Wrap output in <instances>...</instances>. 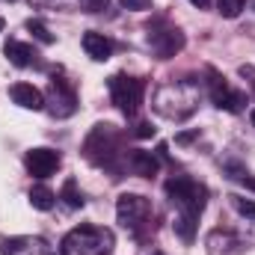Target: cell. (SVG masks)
<instances>
[{
    "instance_id": "obj_1",
    "label": "cell",
    "mask_w": 255,
    "mask_h": 255,
    "mask_svg": "<svg viewBox=\"0 0 255 255\" xmlns=\"http://www.w3.org/2000/svg\"><path fill=\"white\" fill-rule=\"evenodd\" d=\"M113 232L101 226H77L60 244V255H110Z\"/></svg>"
},
{
    "instance_id": "obj_2",
    "label": "cell",
    "mask_w": 255,
    "mask_h": 255,
    "mask_svg": "<svg viewBox=\"0 0 255 255\" xmlns=\"http://www.w3.org/2000/svg\"><path fill=\"white\" fill-rule=\"evenodd\" d=\"M122 154V133L113 125H95L83 142V157L95 166H113Z\"/></svg>"
},
{
    "instance_id": "obj_3",
    "label": "cell",
    "mask_w": 255,
    "mask_h": 255,
    "mask_svg": "<svg viewBox=\"0 0 255 255\" xmlns=\"http://www.w3.org/2000/svg\"><path fill=\"white\" fill-rule=\"evenodd\" d=\"M154 107L166 119H187L196 110V89H193V83L184 80V83L160 86L157 95H154Z\"/></svg>"
},
{
    "instance_id": "obj_4",
    "label": "cell",
    "mask_w": 255,
    "mask_h": 255,
    "mask_svg": "<svg viewBox=\"0 0 255 255\" xmlns=\"http://www.w3.org/2000/svg\"><path fill=\"white\" fill-rule=\"evenodd\" d=\"M163 190H166V196L178 205V211H187V214H196V217L205 211L208 190H205V184L193 181V178H187V175H175V178H169V181L163 184Z\"/></svg>"
},
{
    "instance_id": "obj_5",
    "label": "cell",
    "mask_w": 255,
    "mask_h": 255,
    "mask_svg": "<svg viewBox=\"0 0 255 255\" xmlns=\"http://www.w3.org/2000/svg\"><path fill=\"white\" fill-rule=\"evenodd\" d=\"M107 86H110L113 104L125 116H136L139 113V104H142V95H145V80L130 77V74H113Z\"/></svg>"
},
{
    "instance_id": "obj_6",
    "label": "cell",
    "mask_w": 255,
    "mask_h": 255,
    "mask_svg": "<svg viewBox=\"0 0 255 255\" xmlns=\"http://www.w3.org/2000/svg\"><path fill=\"white\" fill-rule=\"evenodd\" d=\"M116 217H119V223L128 232L139 235L151 220V202L145 196H139V193H122L116 199Z\"/></svg>"
},
{
    "instance_id": "obj_7",
    "label": "cell",
    "mask_w": 255,
    "mask_h": 255,
    "mask_svg": "<svg viewBox=\"0 0 255 255\" xmlns=\"http://www.w3.org/2000/svg\"><path fill=\"white\" fill-rule=\"evenodd\" d=\"M45 110L54 116V119H68L74 110H77V95L71 89V83L63 77H51V95L45 98Z\"/></svg>"
},
{
    "instance_id": "obj_8",
    "label": "cell",
    "mask_w": 255,
    "mask_h": 255,
    "mask_svg": "<svg viewBox=\"0 0 255 255\" xmlns=\"http://www.w3.org/2000/svg\"><path fill=\"white\" fill-rule=\"evenodd\" d=\"M208 92H211V101H214L220 110H226V113H241L244 104H247V95L238 92V89H232V86L226 83V77H220L217 71H211Z\"/></svg>"
},
{
    "instance_id": "obj_9",
    "label": "cell",
    "mask_w": 255,
    "mask_h": 255,
    "mask_svg": "<svg viewBox=\"0 0 255 255\" xmlns=\"http://www.w3.org/2000/svg\"><path fill=\"white\" fill-rule=\"evenodd\" d=\"M24 166L33 178H51L57 169H60V154L54 148H30L24 154Z\"/></svg>"
},
{
    "instance_id": "obj_10",
    "label": "cell",
    "mask_w": 255,
    "mask_h": 255,
    "mask_svg": "<svg viewBox=\"0 0 255 255\" xmlns=\"http://www.w3.org/2000/svg\"><path fill=\"white\" fill-rule=\"evenodd\" d=\"M184 33L181 30H175V27H166V30H151V36H148V45H151V51L160 57V60H169V57H175L181 48H184Z\"/></svg>"
},
{
    "instance_id": "obj_11",
    "label": "cell",
    "mask_w": 255,
    "mask_h": 255,
    "mask_svg": "<svg viewBox=\"0 0 255 255\" xmlns=\"http://www.w3.org/2000/svg\"><path fill=\"white\" fill-rule=\"evenodd\" d=\"M48 244L42 238L33 235H18V238H6L0 241V255H45Z\"/></svg>"
},
{
    "instance_id": "obj_12",
    "label": "cell",
    "mask_w": 255,
    "mask_h": 255,
    "mask_svg": "<svg viewBox=\"0 0 255 255\" xmlns=\"http://www.w3.org/2000/svg\"><path fill=\"white\" fill-rule=\"evenodd\" d=\"M9 98L18 107H24V110H45V95L33 83H12L9 86Z\"/></svg>"
},
{
    "instance_id": "obj_13",
    "label": "cell",
    "mask_w": 255,
    "mask_h": 255,
    "mask_svg": "<svg viewBox=\"0 0 255 255\" xmlns=\"http://www.w3.org/2000/svg\"><path fill=\"white\" fill-rule=\"evenodd\" d=\"M83 51H86V57H92L95 63H104V60H110V54H113V42H110L104 33L89 30V33H83Z\"/></svg>"
},
{
    "instance_id": "obj_14",
    "label": "cell",
    "mask_w": 255,
    "mask_h": 255,
    "mask_svg": "<svg viewBox=\"0 0 255 255\" xmlns=\"http://www.w3.org/2000/svg\"><path fill=\"white\" fill-rule=\"evenodd\" d=\"M128 166H130L133 175L151 178V175L160 169V160H157L151 151H145V148H130V154H128Z\"/></svg>"
},
{
    "instance_id": "obj_15",
    "label": "cell",
    "mask_w": 255,
    "mask_h": 255,
    "mask_svg": "<svg viewBox=\"0 0 255 255\" xmlns=\"http://www.w3.org/2000/svg\"><path fill=\"white\" fill-rule=\"evenodd\" d=\"M6 57H9V63L18 65V68H30V65L39 63L36 48L27 45V42H18V39H9V42H6Z\"/></svg>"
},
{
    "instance_id": "obj_16",
    "label": "cell",
    "mask_w": 255,
    "mask_h": 255,
    "mask_svg": "<svg viewBox=\"0 0 255 255\" xmlns=\"http://www.w3.org/2000/svg\"><path fill=\"white\" fill-rule=\"evenodd\" d=\"M196 220H199V217H196V214H187V211H178V214H175V223H172V226H175V235H178L184 244H193V238H196Z\"/></svg>"
},
{
    "instance_id": "obj_17",
    "label": "cell",
    "mask_w": 255,
    "mask_h": 255,
    "mask_svg": "<svg viewBox=\"0 0 255 255\" xmlns=\"http://www.w3.org/2000/svg\"><path fill=\"white\" fill-rule=\"evenodd\" d=\"M30 205L36 211H51L57 205V193L45 184H36V187H30Z\"/></svg>"
},
{
    "instance_id": "obj_18",
    "label": "cell",
    "mask_w": 255,
    "mask_h": 255,
    "mask_svg": "<svg viewBox=\"0 0 255 255\" xmlns=\"http://www.w3.org/2000/svg\"><path fill=\"white\" fill-rule=\"evenodd\" d=\"M60 199H63V202L68 205V208H71V211L83 208V196L77 193V181H74V178H65V184H63V193H60Z\"/></svg>"
},
{
    "instance_id": "obj_19",
    "label": "cell",
    "mask_w": 255,
    "mask_h": 255,
    "mask_svg": "<svg viewBox=\"0 0 255 255\" xmlns=\"http://www.w3.org/2000/svg\"><path fill=\"white\" fill-rule=\"evenodd\" d=\"M27 30H30V33H33L42 45H54V33H51V30H48L39 18H30V21H27Z\"/></svg>"
},
{
    "instance_id": "obj_20",
    "label": "cell",
    "mask_w": 255,
    "mask_h": 255,
    "mask_svg": "<svg viewBox=\"0 0 255 255\" xmlns=\"http://www.w3.org/2000/svg\"><path fill=\"white\" fill-rule=\"evenodd\" d=\"M244 6H247V0H217V12L223 18H238Z\"/></svg>"
},
{
    "instance_id": "obj_21",
    "label": "cell",
    "mask_w": 255,
    "mask_h": 255,
    "mask_svg": "<svg viewBox=\"0 0 255 255\" xmlns=\"http://www.w3.org/2000/svg\"><path fill=\"white\" fill-rule=\"evenodd\" d=\"M229 199H232V208H235L241 217L255 220V199H244V196H229Z\"/></svg>"
},
{
    "instance_id": "obj_22",
    "label": "cell",
    "mask_w": 255,
    "mask_h": 255,
    "mask_svg": "<svg viewBox=\"0 0 255 255\" xmlns=\"http://www.w3.org/2000/svg\"><path fill=\"white\" fill-rule=\"evenodd\" d=\"M107 3L110 0H77V6L83 12H101V9H107Z\"/></svg>"
},
{
    "instance_id": "obj_23",
    "label": "cell",
    "mask_w": 255,
    "mask_h": 255,
    "mask_svg": "<svg viewBox=\"0 0 255 255\" xmlns=\"http://www.w3.org/2000/svg\"><path fill=\"white\" fill-rule=\"evenodd\" d=\"M125 9H133V12H145V9H151V0H119Z\"/></svg>"
},
{
    "instance_id": "obj_24",
    "label": "cell",
    "mask_w": 255,
    "mask_h": 255,
    "mask_svg": "<svg viewBox=\"0 0 255 255\" xmlns=\"http://www.w3.org/2000/svg\"><path fill=\"white\" fill-rule=\"evenodd\" d=\"M133 133H136L139 139H148V136H154V128L148 125V122H139V125H136V130H133Z\"/></svg>"
},
{
    "instance_id": "obj_25",
    "label": "cell",
    "mask_w": 255,
    "mask_h": 255,
    "mask_svg": "<svg viewBox=\"0 0 255 255\" xmlns=\"http://www.w3.org/2000/svg\"><path fill=\"white\" fill-rule=\"evenodd\" d=\"M238 178H241V184H244L247 190H255V178L253 175H238Z\"/></svg>"
},
{
    "instance_id": "obj_26",
    "label": "cell",
    "mask_w": 255,
    "mask_h": 255,
    "mask_svg": "<svg viewBox=\"0 0 255 255\" xmlns=\"http://www.w3.org/2000/svg\"><path fill=\"white\" fill-rule=\"evenodd\" d=\"M241 74H244V77H250V80H253V86H255V68H253V65H241Z\"/></svg>"
},
{
    "instance_id": "obj_27",
    "label": "cell",
    "mask_w": 255,
    "mask_h": 255,
    "mask_svg": "<svg viewBox=\"0 0 255 255\" xmlns=\"http://www.w3.org/2000/svg\"><path fill=\"white\" fill-rule=\"evenodd\" d=\"M199 136V130H190V133H178V142H190V139H196Z\"/></svg>"
},
{
    "instance_id": "obj_28",
    "label": "cell",
    "mask_w": 255,
    "mask_h": 255,
    "mask_svg": "<svg viewBox=\"0 0 255 255\" xmlns=\"http://www.w3.org/2000/svg\"><path fill=\"white\" fill-rule=\"evenodd\" d=\"M30 3H36V6H51V3H65V0H30Z\"/></svg>"
},
{
    "instance_id": "obj_29",
    "label": "cell",
    "mask_w": 255,
    "mask_h": 255,
    "mask_svg": "<svg viewBox=\"0 0 255 255\" xmlns=\"http://www.w3.org/2000/svg\"><path fill=\"white\" fill-rule=\"evenodd\" d=\"M193 6H199V9H208L211 6V0H190Z\"/></svg>"
},
{
    "instance_id": "obj_30",
    "label": "cell",
    "mask_w": 255,
    "mask_h": 255,
    "mask_svg": "<svg viewBox=\"0 0 255 255\" xmlns=\"http://www.w3.org/2000/svg\"><path fill=\"white\" fill-rule=\"evenodd\" d=\"M250 122H253V128H255V107L250 110Z\"/></svg>"
},
{
    "instance_id": "obj_31",
    "label": "cell",
    "mask_w": 255,
    "mask_h": 255,
    "mask_svg": "<svg viewBox=\"0 0 255 255\" xmlns=\"http://www.w3.org/2000/svg\"><path fill=\"white\" fill-rule=\"evenodd\" d=\"M0 33H3V18H0Z\"/></svg>"
},
{
    "instance_id": "obj_32",
    "label": "cell",
    "mask_w": 255,
    "mask_h": 255,
    "mask_svg": "<svg viewBox=\"0 0 255 255\" xmlns=\"http://www.w3.org/2000/svg\"><path fill=\"white\" fill-rule=\"evenodd\" d=\"M154 255H163V253H154Z\"/></svg>"
}]
</instances>
